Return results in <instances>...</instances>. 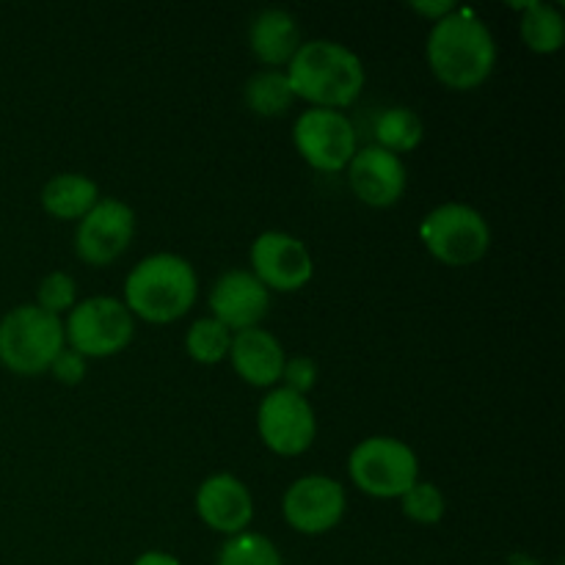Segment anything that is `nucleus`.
Listing matches in <instances>:
<instances>
[{"instance_id": "29", "label": "nucleus", "mask_w": 565, "mask_h": 565, "mask_svg": "<svg viewBox=\"0 0 565 565\" xmlns=\"http://www.w3.org/2000/svg\"><path fill=\"white\" fill-rule=\"evenodd\" d=\"M132 565H180L174 555H169V552H160V550H149L143 552V555H138Z\"/></svg>"}, {"instance_id": "5", "label": "nucleus", "mask_w": 565, "mask_h": 565, "mask_svg": "<svg viewBox=\"0 0 565 565\" xmlns=\"http://www.w3.org/2000/svg\"><path fill=\"white\" fill-rule=\"evenodd\" d=\"M353 486L375 500H401L419 480L417 452L395 436H367L348 458Z\"/></svg>"}, {"instance_id": "22", "label": "nucleus", "mask_w": 565, "mask_h": 565, "mask_svg": "<svg viewBox=\"0 0 565 565\" xmlns=\"http://www.w3.org/2000/svg\"><path fill=\"white\" fill-rule=\"evenodd\" d=\"M232 331L215 318L193 320L185 334V351L199 364H218L230 356Z\"/></svg>"}, {"instance_id": "16", "label": "nucleus", "mask_w": 565, "mask_h": 565, "mask_svg": "<svg viewBox=\"0 0 565 565\" xmlns=\"http://www.w3.org/2000/svg\"><path fill=\"white\" fill-rule=\"evenodd\" d=\"M246 384L259 386V390H274L281 381L285 370V348L270 331L246 329L232 334L230 356H226Z\"/></svg>"}, {"instance_id": "12", "label": "nucleus", "mask_w": 565, "mask_h": 565, "mask_svg": "<svg viewBox=\"0 0 565 565\" xmlns=\"http://www.w3.org/2000/svg\"><path fill=\"white\" fill-rule=\"evenodd\" d=\"M252 274L274 292H298L315 276V259L307 243L290 232H263L252 243Z\"/></svg>"}, {"instance_id": "10", "label": "nucleus", "mask_w": 565, "mask_h": 565, "mask_svg": "<svg viewBox=\"0 0 565 565\" xmlns=\"http://www.w3.org/2000/svg\"><path fill=\"white\" fill-rule=\"evenodd\" d=\"M136 235V213L121 199L103 196L75 230V254L92 268L116 263Z\"/></svg>"}, {"instance_id": "7", "label": "nucleus", "mask_w": 565, "mask_h": 565, "mask_svg": "<svg viewBox=\"0 0 565 565\" xmlns=\"http://www.w3.org/2000/svg\"><path fill=\"white\" fill-rule=\"evenodd\" d=\"M136 334V318L114 296H92L70 309L64 337L83 359H108L125 351Z\"/></svg>"}, {"instance_id": "21", "label": "nucleus", "mask_w": 565, "mask_h": 565, "mask_svg": "<svg viewBox=\"0 0 565 565\" xmlns=\"http://www.w3.org/2000/svg\"><path fill=\"white\" fill-rule=\"evenodd\" d=\"M243 99L252 114L274 119V116H285L298 97L285 70H263L248 77Z\"/></svg>"}, {"instance_id": "18", "label": "nucleus", "mask_w": 565, "mask_h": 565, "mask_svg": "<svg viewBox=\"0 0 565 565\" xmlns=\"http://www.w3.org/2000/svg\"><path fill=\"white\" fill-rule=\"evenodd\" d=\"M97 202V182L86 174H75V171L53 177V180H47V185L42 188L44 213L61 221H81Z\"/></svg>"}, {"instance_id": "27", "label": "nucleus", "mask_w": 565, "mask_h": 565, "mask_svg": "<svg viewBox=\"0 0 565 565\" xmlns=\"http://www.w3.org/2000/svg\"><path fill=\"white\" fill-rule=\"evenodd\" d=\"M86 359H83L81 353L72 351V348H64V351L55 356V362L50 364L47 373H53V379L61 381V384L75 386L86 379Z\"/></svg>"}, {"instance_id": "14", "label": "nucleus", "mask_w": 565, "mask_h": 565, "mask_svg": "<svg viewBox=\"0 0 565 565\" xmlns=\"http://www.w3.org/2000/svg\"><path fill=\"white\" fill-rule=\"evenodd\" d=\"M270 309V292L252 270H226L218 276L210 292V318L237 334V331L257 329Z\"/></svg>"}, {"instance_id": "25", "label": "nucleus", "mask_w": 565, "mask_h": 565, "mask_svg": "<svg viewBox=\"0 0 565 565\" xmlns=\"http://www.w3.org/2000/svg\"><path fill=\"white\" fill-rule=\"evenodd\" d=\"M77 303V285L70 274L64 270H53L39 281L36 290V307L44 309L47 315L61 318V312H70Z\"/></svg>"}, {"instance_id": "20", "label": "nucleus", "mask_w": 565, "mask_h": 565, "mask_svg": "<svg viewBox=\"0 0 565 565\" xmlns=\"http://www.w3.org/2000/svg\"><path fill=\"white\" fill-rule=\"evenodd\" d=\"M375 147L386 149L392 154H406L414 152V149L423 143L425 138V125L423 116L414 108H406V105H395V108L381 110L379 119H375Z\"/></svg>"}, {"instance_id": "6", "label": "nucleus", "mask_w": 565, "mask_h": 565, "mask_svg": "<svg viewBox=\"0 0 565 565\" xmlns=\"http://www.w3.org/2000/svg\"><path fill=\"white\" fill-rule=\"evenodd\" d=\"M419 237L439 263L450 268H469L489 252L491 226L472 204L445 202L425 215L419 224Z\"/></svg>"}, {"instance_id": "4", "label": "nucleus", "mask_w": 565, "mask_h": 565, "mask_svg": "<svg viewBox=\"0 0 565 565\" xmlns=\"http://www.w3.org/2000/svg\"><path fill=\"white\" fill-rule=\"evenodd\" d=\"M66 348L64 320L20 303L0 320V364L17 375H42Z\"/></svg>"}, {"instance_id": "1", "label": "nucleus", "mask_w": 565, "mask_h": 565, "mask_svg": "<svg viewBox=\"0 0 565 565\" xmlns=\"http://www.w3.org/2000/svg\"><path fill=\"white\" fill-rule=\"evenodd\" d=\"M428 66L447 88L472 92L483 86L497 66V42L491 28L472 9L456 6L434 22L425 44Z\"/></svg>"}, {"instance_id": "9", "label": "nucleus", "mask_w": 565, "mask_h": 565, "mask_svg": "<svg viewBox=\"0 0 565 565\" xmlns=\"http://www.w3.org/2000/svg\"><path fill=\"white\" fill-rule=\"evenodd\" d=\"M257 430L270 452L292 458L312 447L318 417L307 397L285 386H274L257 408Z\"/></svg>"}, {"instance_id": "28", "label": "nucleus", "mask_w": 565, "mask_h": 565, "mask_svg": "<svg viewBox=\"0 0 565 565\" xmlns=\"http://www.w3.org/2000/svg\"><path fill=\"white\" fill-rule=\"evenodd\" d=\"M414 11H419V14L430 17L434 22H439L441 17H447L450 11H456V3H450V0H445V3H412Z\"/></svg>"}, {"instance_id": "11", "label": "nucleus", "mask_w": 565, "mask_h": 565, "mask_svg": "<svg viewBox=\"0 0 565 565\" xmlns=\"http://www.w3.org/2000/svg\"><path fill=\"white\" fill-rule=\"evenodd\" d=\"M348 508L345 486L329 475H303L281 497L285 522L301 535H323L342 522Z\"/></svg>"}, {"instance_id": "24", "label": "nucleus", "mask_w": 565, "mask_h": 565, "mask_svg": "<svg viewBox=\"0 0 565 565\" xmlns=\"http://www.w3.org/2000/svg\"><path fill=\"white\" fill-rule=\"evenodd\" d=\"M401 508H403V516L412 519L417 524H439L445 519L447 511V502L445 494H441L439 486L434 483H417L401 497Z\"/></svg>"}, {"instance_id": "8", "label": "nucleus", "mask_w": 565, "mask_h": 565, "mask_svg": "<svg viewBox=\"0 0 565 565\" xmlns=\"http://www.w3.org/2000/svg\"><path fill=\"white\" fill-rule=\"evenodd\" d=\"M292 143L312 169L334 174L356 154V130L342 110L307 108L292 125Z\"/></svg>"}, {"instance_id": "3", "label": "nucleus", "mask_w": 565, "mask_h": 565, "mask_svg": "<svg viewBox=\"0 0 565 565\" xmlns=\"http://www.w3.org/2000/svg\"><path fill=\"white\" fill-rule=\"evenodd\" d=\"M199 276L185 257L158 252L132 265L125 279V307L147 323H174L196 303Z\"/></svg>"}, {"instance_id": "19", "label": "nucleus", "mask_w": 565, "mask_h": 565, "mask_svg": "<svg viewBox=\"0 0 565 565\" xmlns=\"http://www.w3.org/2000/svg\"><path fill=\"white\" fill-rule=\"evenodd\" d=\"M522 42L533 53L552 55L563 47L565 42V17L557 6L530 0L522 6V22H519Z\"/></svg>"}, {"instance_id": "2", "label": "nucleus", "mask_w": 565, "mask_h": 565, "mask_svg": "<svg viewBox=\"0 0 565 565\" xmlns=\"http://www.w3.org/2000/svg\"><path fill=\"white\" fill-rule=\"evenodd\" d=\"M285 72L296 97L307 99L312 108L331 110L356 103L367 81L362 58L351 47L331 39L303 42Z\"/></svg>"}, {"instance_id": "26", "label": "nucleus", "mask_w": 565, "mask_h": 565, "mask_svg": "<svg viewBox=\"0 0 565 565\" xmlns=\"http://www.w3.org/2000/svg\"><path fill=\"white\" fill-rule=\"evenodd\" d=\"M281 381H285V390L298 392V395L307 397L309 392L318 384V364L309 356H292L285 362V370H281Z\"/></svg>"}, {"instance_id": "17", "label": "nucleus", "mask_w": 565, "mask_h": 565, "mask_svg": "<svg viewBox=\"0 0 565 565\" xmlns=\"http://www.w3.org/2000/svg\"><path fill=\"white\" fill-rule=\"evenodd\" d=\"M301 44V28L287 9H263L248 25V47L270 70L290 64Z\"/></svg>"}, {"instance_id": "13", "label": "nucleus", "mask_w": 565, "mask_h": 565, "mask_svg": "<svg viewBox=\"0 0 565 565\" xmlns=\"http://www.w3.org/2000/svg\"><path fill=\"white\" fill-rule=\"evenodd\" d=\"M348 185L367 207H392L403 199L408 171L403 158L381 147H362L348 163Z\"/></svg>"}, {"instance_id": "23", "label": "nucleus", "mask_w": 565, "mask_h": 565, "mask_svg": "<svg viewBox=\"0 0 565 565\" xmlns=\"http://www.w3.org/2000/svg\"><path fill=\"white\" fill-rule=\"evenodd\" d=\"M215 565H285V561L274 541L246 530V533H237L224 541Z\"/></svg>"}, {"instance_id": "15", "label": "nucleus", "mask_w": 565, "mask_h": 565, "mask_svg": "<svg viewBox=\"0 0 565 565\" xmlns=\"http://www.w3.org/2000/svg\"><path fill=\"white\" fill-rule=\"evenodd\" d=\"M196 513L210 530L232 535L246 533L254 519V500L248 486L230 472L210 475L196 489Z\"/></svg>"}]
</instances>
